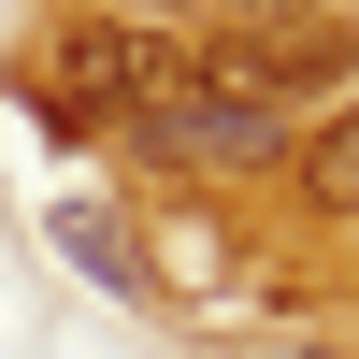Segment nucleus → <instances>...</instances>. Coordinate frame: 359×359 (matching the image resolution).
I'll use <instances>...</instances> for the list:
<instances>
[{"mask_svg": "<svg viewBox=\"0 0 359 359\" xmlns=\"http://www.w3.org/2000/svg\"><path fill=\"white\" fill-rule=\"evenodd\" d=\"M172 86H187V43H172V29H144V15H86V29H57L43 115H57V130H115V144H130V115L172 101Z\"/></svg>", "mask_w": 359, "mask_h": 359, "instance_id": "obj_1", "label": "nucleus"}, {"mask_svg": "<svg viewBox=\"0 0 359 359\" xmlns=\"http://www.w3.org/2000/svg\"><path fill=\"white\" fill-rule=\"evenodd\" d=\"M130 158L144 172H273L287 158V115L273 101H245V86H172V101H144L130 115Z\"/></svg>", "mask_w": 359, "mask_h": 359, "instance_id": "obj_2", "label": "nucleus"}, {"mask_svg": "<svg viewBox=\"0 0 359 359\" xmlns=\"http://www.w3.org/2000/svg\"><path fill=\"white\" fill-rule=\"evenodd\" d=\"M302 201H316V216H359V101L302 144Z\"/></svg>", "mask_w": 359, "mask_h": 359, "instance_id": "obj_3", "label": "nucleus"}, {"mask_svg": "<svg viewBox=\"0 0 359 359\" xmlns=\"http://www.w3.org/2000/svg\"><path fill=\"white\" fill-rule=\"evenodd\" d=\"M57 245H72V259H86L101 287H130V302H144V259H130V230H115L101 201H72V216H57Z\"/></svg>", "mask_w": 359, "mask_h": 359, "instance_id": "obj_4", "label": "nucleus"}, {"mask_svg": "<svg viewBox=\"0 0 359 359\" xmlns=\"http://www.w3.org/2000/svg\"><path fill=\"white\" fill-rule=\"evenodd\" d=\"M115 15H144V29H158V15H172V0H115Z\"/></svg>", "mask_w": 359, "mask_h": 359, "instance_id": "obj_5", "label": "nucleus"}]
</instances>
